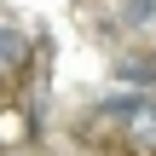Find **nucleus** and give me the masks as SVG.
I'll use <instances>...</instances> for the list:
<instances>
[{
  "label": "nucleus",
  "mask_w": 156,
  "mask_h": 156,
  "mask_svg": "<svg viewBox=\"0 0 156 156\" xmlns=\"http://www.w3.org/2000/svg\"><path fill=\"white\" fill-rule=\"evenodd\" d=\"M116 81H127L133 93H151V87H156V64H151V52H127V58H116Z\"/></svg>",
  "instance_id": "2"
},
{
  "label": "nucleus",
  "mask_w": 156,
  "mask_h": 156,
  "mask_svg": "<svg viewBox=\"0 0 156 156\" xmlns=\"http://www.w3.org/2000/svg\"><path fill=\"white\" fill-rule=\"evenodd\" d=\"M29 64H35V41H29V29L12 23V17H0V87H6V81H23Z\"/></svg>",
  "instance_id": "1"
},
{
  "label": "nucleus",
  "mask_w": 156,
  "mask_h": 156,
  "mask_svg": "<svg viewBox=\"0 0 156 156\" xmlns=\"http://www.w3.org/2000/svg\"><path fill=\"white\" fill-rule=\"evenodd\" d=\"M151 64H156V46H151Z\"/></svg>",
  "instance_id": "3"
}]
</instances>
